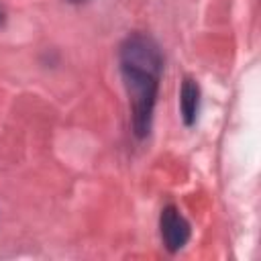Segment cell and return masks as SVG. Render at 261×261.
I'll use <instances>...</instances> for the list:
<instances>
[{
	"instance_id": "1",
	"label": "cell",
	"mask_w": 261,
	"mask_h": 261,
	"mask_svg": "<svg viewBox=\"0 0 261 261\" xmlns=\"http://www.w3.org/2000/svg\"><path fill=\"white\" fill-rule=\"evenodd\" d=\"M124 86L130 96L133 106V126L137 137H145L151 128V116L157 96V80L159 71L143 69V67H128L122 65Z\"/></svg>"
},
{
	"instance_id": "5",
	"label": "cell",
	"mask_w": 261,
	"mask_h": 261,
	"mask_svg": "<svg viewBox=\"0 0 261 261\" xmlns=\"http://www.w3.org/2000/svg\"><path fill=\"white\" fill-rule=\"evenodd\" d=\"M71 2H88V0H71Z\"/></svg>"
},
{
	"instance_id": "6",
	"label": "cell",
	"mask_w": 261,
	"mask_h": 261,
	"mask_svg": "<svg viewBox=\"0 0 261 261\" xmlns=\"http://www.w3.org/2000/svg\"><path fill=\"white\" fill-rule=\"evenodd\" d=\"M0 20H2V10H0Z\"/></svg>"
},
{
	"instance_id": "2",
	"label": "cell",
	"mask_w": 261,
	"mask_h": 261,
	"mask_svg": "<svg viewBox=\"0 0 261 261\" xmlns=\"http://www.w3.org/2000/svg\"><path fill=\"white\" fill-rule=\"evenodd\" d=\"M120 63L128 67H143V69H161V55L155 43L143 35H135L126 39L120 51Z\"/></svg>"
},
{
	"instance_id": "3",
	"label": "cell",
	"mask_w": 261,
	"mask_h": 261,
	"mask_svg": "<svg viewBox=\"0 0 261 261\" xmlns=\"http://www.w3.org/2000/svg\"><path fill=\"white\" fill-rule=\"evenodd\" d=\"M161 239H163L167 251H171V253L179 251L190 239V224L179 214V210L173 206H167L161 212Z\"/></svg>"
},
{
	"instance_id": "4",
	"label": "cell",
	"mask_w": 261,
	"mask_h": 261,
	"mask_svg": "<svg viewBox=\"0 0 261 261\" xmlns=\"http://www.w3.org/2000/svg\"><path fill=\"white\" fill-rule=\"evenodd\" d=\"M198 100H200L198 84L192 77H186L181 84V92H179V108H181V118L186 124H194L196 114H198Z\"/></svg>"
}]
</instances>
